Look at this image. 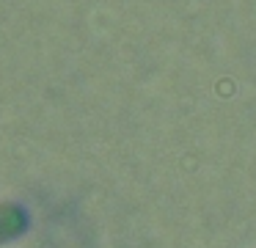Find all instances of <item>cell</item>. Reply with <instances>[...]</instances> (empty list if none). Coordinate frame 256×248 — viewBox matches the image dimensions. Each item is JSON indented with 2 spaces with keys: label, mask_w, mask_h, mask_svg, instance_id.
<instances>
[{
  "label": "cell",
  "mask_w": 256,
  "mask_h": 248,
  "mask_svg": "<svg viewBox=\"0 0 256 248\" xmlns=\"http://www.w3.org/2000/svg\"><path fill=\"white\" fill-rule=\"evenodd\" d=\"M28 226V215L17 204H0V242L17 237Z\"/></svg>",
  "instance_id": "6da1fadb"
}]
</instances>
